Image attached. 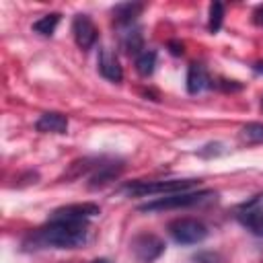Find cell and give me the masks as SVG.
<instances>
[{
  "instance_id": "cell-1",
  "label": "cell",
  "mask_w": 263,
  "mask_h": 263,
  "mask_svg": "<svg viewBox=\"0 0 263 263\" xmlns=\"http://www.w3.org/2000/svg\"><path fill=\"white\" fill-rule=\"evenodd\" d=\"M88 238V224L86 222H72V220H51L37 230H33L23 247L25 249H78Z\"/></svg>"
},
{
  "instance_id": "cell-2",
  "label": "cell",
  "mask_w": 263,
  "mask_h": 263,
  "mask_svg": "<svg viewBox=\"0 0 263 263\" xmlns=\"http://www.w3.org/2000/svg\"><path fill=\"white\" fill-rule=\"evenodd\" d=\"M210 199H216V193L210 189L203 191H179V193H171V195H160L144 205H140L138 210L144 214H152V212H166V210H179V208H191V205H199L205 203Z\"/></svg>"
},
{
  "instance_id": "cell-3",
  "label": "cell",
  "mask_w": 263,
  "mask_h": 263,
  "mask_svg": "<svg viewBox=\"0 0 263 263\" xmlns=\"http://www.w3.org/2000/svg\"><path fill=\"white\" fill-rule=\"evenodd\" d=\"M199 185V179H168V181H134L121 187L123 193L134 197L146 195H171L179 191H189L191 187Z\"/></svg>"
},
{
  "instance_id": "cell-4",
  "label": "cell",
  "mask_w": 263,
  "mask_h": 263,
  "mask_svg": "<svg viewBox=\"0 0 263 263\" xmlns=\"http://www.w3.org/2000/svg\"><path fill=\"white\" fill-rule=\"evenodd\" d=\"M234 218L253 236L263 238V193L253 195L251 199L238 203L234 208Z\"/></svg>"
},
{
  "instance_id": "cell-5",
  "label": "cell",
  "mask_w": 263,
  "mask_h": 263,
  "mask_svg": "<svg viewBox=\"0 0 263 263\" xmlns=\"http://www.w3.org/2000/svg\"><path fill=\"white\" fill-rule=\"evenodd\" d=\"M168 234L179 245H197L208 236V228L195 218H179L168 224Z\"/></svg>"
},
{
  "instance_id": "cell-6",
  "label": "cell",
  "mask_w": 263,
  "mask_h": 263,
  "mask_svg": "<svg viewBox=\"0 0 263 263\" xmlns=\"http://www.w3.org/2000/svg\"><path fill=\"white\" fill-rule=\"evenodd\" d=\"M132 251H134V255H136L140 261H144V263H152L154 259H158V257L162 255V251H164V242H162L156 234H148V232H144V234L134 236V240H132Z\"/></svg>"
},
{
  "instance_id": "cell-7",
  "label": "cell",
  "mask_w": 263,
  "mask_h": 263,
  "mask_svg": "<svg viewBox=\"0 0 263 263\" xmlns=\"http://www.w3.org/2000/svg\"><path fill=\"white\" fill-rule=\"evenodd\" d=\"M101 214V208L92 201L84 203H70L55 208L51 212V220H72V222H88V218H95Z\"/></svg>"
},
{
  "instance_id": "cell-8",
  "label": "cell",
  "mask_w": 263,
  "mask_h": 263,
  "mask_svg": "<svg viewBox=\"0 0 263 263\" xmlns=\"http://www.w3.org/2000/svg\"><path fill=\"white\" fill-rule=\"evenodd\" d=\"M72 35H74V41L80 49H90L99 39V31H97V27L88 14H76L74 16Z\"/></svg>"
},
{
  "instance_id": "cell-9",
  "label": "cell",
  "mask_w": 263,
  "mask_h": 263,
  "mask_svg": "<svg viewBox=\"0 0 263 263\" xmlns=\"http://www.w3.org/2000/svg\"><path fill=\"white\" fill-rule=\"evenodd\" d=\"M99 72H101L103 78H107L111 82H121L123 80V68H121L117 55L109 47H103L101 53H99Z\"/></svg>"
},
{
  "instance_id": "cell-10",
  "label": "cell",
  "mask_w": 263,
  "mask_h": 263,
  "mask_svg": "<svg viewBox=\"0 0 263 263\" xmlns=\"http://www.w3.org/2000/svg\"><path fill=\"white\" fill-rule=\"evenodd\" d=\"M35 129L41 134H66L68 132V117L64 113H58V111H47L37 119Z\"/></svg>"
},
{
  "instance_id": "cell-11",
  "label": "cell",
  "mask_w": 263,
  "mask_h": 263,
  "mask_svg": "<svg viewBox=\"0 0 263 263\" xmlns=\"http://www.w3.org/2000/svg\"><path fill=\"white\" fill-rule=\"evenodd\" d=\"M119 43L125 49V53H129V55L138 58L144 51V37H142V31L136 25L119 29Z\"/></svg>"
},
{
  "instance_id": "cell-12",
  "label": "cell",
  "mask_w": 263,
  "mask_h": 263,
  "mask_svg": "<svg viewBox=\"0 0 263 263\" xmlns=\"http://www.w3.org/2000/svg\"><path fill=\"white\" fill-rule=\"evenodd\" d=\"M210 84H212V80H210V74H208L205 66L203 64H191L189 70H187V90H189V95H197V92L205 90Z\"/></svg>"
},
{
  "instance_id": "cell-13",
  "label": "cell",
  "mask_w": 263,
  "mask_h": 263,
  "mask_svg": "<svg viewBox=\"0 0 263 263\" xmlns=\"http://www.w3.org/2000/svg\"><path fill=\"white\" fill-rule=\"evenodd\" d=\"M144 10V4H132V2H125V4H117L113 8V18H115V25L117 29H123V27H132L136 25V18L140 16V12Z\"/></svg>"
},
{
  "instance_id": "cell-14",
  "label": "cell",
  "mask_w": 263,
  "mask_h": 263,
  "mask_svg": "<svg viewBox=\"0 0 263 263\" xmlns=\"http://www.w3.org/2000/svg\"><path fill=\"white\" fill-rule=\"evenodd\" d=\"M60 18H62V14H60V12H49V14H43L41 18H37V21L33 23V27H31V29H33L35 33H39V35L49 37V35H53V31H55V27H58Z\"/></svg>"
},
{
  "instance_id": "cell-15",
  "label": "cell",
  "mask_w": 263,
  "mask_h": 263,
  "mask_svg": "<svg viewBox=\"0 0 263 263\" xmlns=\"http://www.w3.org/2000/svg\"><path fill=\"white\" fill-rule=\"evenodd\" d=\"M154 66H156V51L154 49H144L136 58V70L140 76H150L154 72Z\"/></svg>"
},
{
  "instance_id": "cell-16",
  "label": "cell",
  "mask_w": 263,
  "mask_h": 263,
  "mask_svg": "<svg viewBox=\"0 0 263 263\" xmlns=\"http://www.w3.org/2000/svg\"><path fill=\"white\" fill-rule=\"evenodd\" d=\"M240 140L247 142V144H263V123L251 121V123L242 125V129H240Z\"/></svg>"
},
{
  "instance_id": "cell-17",
  "label": "cell",
  "mask_w": 263,
  "mask_h": 263,
  "mask_svg": "<svg viewBox=\"0 0 263 263\" xmlns=\"http://www.w3.org/2000/svg\"><path fill=\"white\" fill-rule=\"evenodd\" d=\"M222 18H224V6L220 2H212L210 4V23H208V27H210L212 33H218L220 31Z\"/></svg>"
},
{
  "instance_id": "cell-18",
  "label": "cell",
  "mask_w": 263,
  "mask_h": 263,
  "mask_svg": "<svg viewBox=\"0 0 263 263\" xmlns=\"http://www.w3.org/2000/svg\"><path fill=\"white\" fill-rule=\"evenodd\" d=\"M253 23L263 27V4H259L255 10H253Z\"/></svg>"
},
{
  "instance_id": "cell-19",
  "label": "cell",
  "mask_w": 263,
  "mask_h": 263,
  "mask_svg": "<svg viewBox=\"0 0 263 263\" xmlns=\"http://www.w3.org/2000/svg\"><path fill=\"white\" fill-rule=\"evenodd\" d=\"M171 47H173L171 51H173L175 55H179V53H183V45H179V43H171Z\"/></svg>"
},
{
  "instance_id": "cell-20",
  "label": "cell",
  "mask_w": 263,
  "mask_h": 263,
  "mask_svg": "<svg viewBox=\"0 0 263 263\" xmlns=\"http://www.w3.org/2000/svg\"><path fill=\"white\" fill-rule=\"evenodd\" d=\"M253 70H255V72H259V74H263V62H257V64L253 66Z\"/></svg>"
},
{
  "instance_id": "cell-21",
  "label": "cell",
  "mask_w": 263,
  "mask_h": 263,
  "mask_svg": "<svg viewBox=\"0 0 263 263\" xmlns=\"http://www.w3.org/2000/svg\"><path fill=\"white\" fill-rule=\"evenodd\" d=\"M90 263H109L107 259H95V261H90Z\"/></svg>"
},
{
  "instance_id": "cell-22",
  "label": "cell",
  "mask_w": 263,
  "mask_h": 263,
  "mask_svg": "<svg viewBox=\"0 0 263 263\" xmlns=\"http://www.w3.org/2000/svg\"><path fill=\"white\" fill-rule=\"evenodd\" d=\"M261 109H263V99H261Z\"/></svg>"
}]
</instances>
